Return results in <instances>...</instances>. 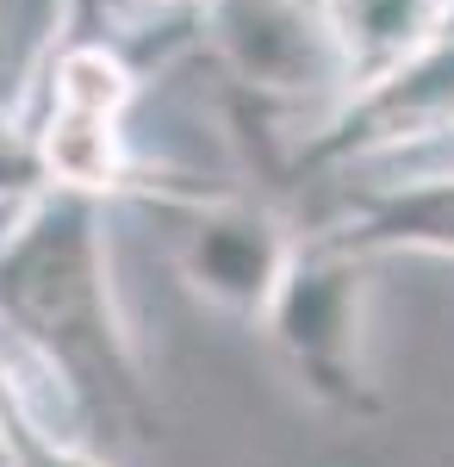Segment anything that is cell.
Segmentation results:
<instances>
[{
	"instance_id": "obj_1",
	"label": "cell",
	"mask_w": 454,
	"mask_h": 467,
	"mask_svg": "<svg viewBox=\"0 0 454 467\" xmlns=\"http://www.w3.org/2000/svg\"><path fill=\"white\" fill-rule=\"evenodd\" d=\"M0 343L94 442L162 431L156 380L112 275L106 200L37 187L0 218Z\"/></svg>"
},
{
	"instance_id": "obj_2",
	"label": "cell",
	"mask_w": 454,
	"mask_h": 467,
	"mask_svg": "<svg viewBox=\"0 0 454 467\" xmlns=\"http://www.w3.org/2000/svg\"><path fill=\"white\" fill-rule=\"evenodd\" d=\"M143 94L138 63L106 32L94 0H69L63 32L50 37V57L37 81L19 94V119L32 138L44 187L88 193V200H138L150 181L138 144H131V107Z\"/></svg>"
},
{
	"instance_id": "obj_3",
	"label": "cell",
	"mask_w": 454,
	"mask_h": 467,
	"mask_svg": "<svg viewBox=\"0 0 454 467\" xmlns=\"http://www.w3.org/2000/svg\"><path fill=\"white\" fill-rule=\"evenodd\" d=\"M374 255L336 244L330 231H305L286 281L262 312V337L293 374V387L317 411L374 424L386 418V393L374 374Z\"/></svg>"
},
{
	"instance_id": "obj_4",
	"label": "cell",
	"mask_w": 454,
	"mask_h": 467,
	"mask_svg": "<svg viewBox=\"0 0 454 467\" xmlns=\"http://www.w3.org/2000/svg\"><path fill=\"white\" fill-rule=\"evenodd\" d=\"M138 206H150V218L162 224L181 287L200 306L243 324H262L274 287L286 281L293 255L305 244V231H293V218L262 193L150 175L138 187Z\"/></svg>"
},
{
	"instance_id": "obj_5",
	"label": "cell",
	"mask_w": 454,
	"mask_h": 467,
	"mask_svg": "<svg viewBox=\"0 0 454 467\" xmlns=\"http://www.w3.org/2000/svg\"><path fill=\"white\" fill-rule=\"evenodd\" d=\"M200 32L243 119L268 112L330 119L349 100V69L324 19V0H218L200 19Z\"/></svg>"
},
{
	"instance_id": "obj_6",
	"label": "cell",
	"mask_w": 454,
	"mask_h": 467,
	"mask_svg": "<svg viewBox=\"0 0 454 467\" xmlns=\"http://www.w3.org/2000/svg\"><path fill=\"white\" fill-rule=\"evenodd\" d=\"M454 138V26L418 44L405 63L361 81L330 119L293 144V181H330L343 169L398 162Z\"/></svg>"
},
{
	"instance_id": "obj_7",
	"label": "cell",
	"mask_w": 454,
	"mask_h": 467,
	"mask_svg": "<svg viewBox=\"0 0 454 467\" xmlns=\"http://www.w3.org/2000/svg\"><path fill=\"white\" fill-rule=\"evenodd\" d=\"M324 231L349 250L374 255V262H392V255L454 262V169L380 181V187L355 193L349 213Z\"/></svg>"
},
{
	"instance_id": "obj_8",
	"label": "cell",
	"mask_w": 454,
	"mask_h": 467,
	"mask_svg": "<svg viewBox=\"0 0 454 467\" xmlns=\"http://www.w3.org/2000/svg\"><path fill=\"white\" fill-rule=\"evenodd\" d=\"M324 19L336 32L349 94H355L361 81L386 75L418 44H429L442 26H454V0H324Z\"/></svg>"
},
{
	"instance_id": "obj_9",
	"label": "cell",
	"mask_w": 454,
	"mask_h": 467,
	"mask_svg": "<svg viewBox=\"0 0 454 467\" xmlns=\"http://www.w3.org/2000/svg\"><path fill=\"white\" fill-rule=\"evenodd\" d=\"M0 436H6V467H112L100 442L57 431L6 387H0Z\"/></svg>"
},
{
	"instance_id": "obj_10",
	"label": "cell",
	"mask_w": 454,
	"mask_h": 467,
	"mask_svg": "<svg viewBox=\"0 0 454 467\" xmlns=\"http://www.w3.org/2000/svg\"><path fill=\"white\" fill-rule=\"evenodd\" d=\"M44 175H37L32 138H26V119H19V100L0 88V213H13L19 200H32Z\"/></svg>"
},
{
	"instance_id": "obj_11",
	"label": "cell",
	"mask_w": 454,
	"mask_h": 467,
	"mask_svg": "<svg viewBox=\"0 0 454 467\" xmlns=\"http://www.w3.org/2000/svg\"><path fill=\"white\" fill-rule=\"evenodd\" d=\"M0 88H6V63H0Z\"/></svg>"
},
{
	"instance_id": "obj_12",
	"label": "cell",
	"mask_w": 454,
	"mask_h": 467,
	"mask_svg": "<svg viewBox=\"0 0 454 467\" xmlns=\"http://www.w3.org/2000/svg\"><path fill=\"white\" fill-rule=\"evenodd\" d=\"M0 218H6V213H0Z\"/></svg>"
}]
</instances>
